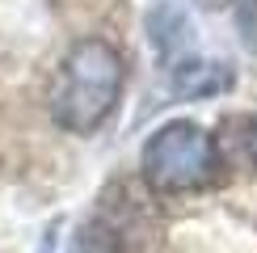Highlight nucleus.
<instances>
[{
	"instance_id": "nucleus-1",
	"label": "nucleus",
	"mask_w": 257,
	"mask_h": 253,
	"mask_svg": "<svg viewBox=\"0 0 257 253\" xmlns=\"http://www.w3.org/2000/svg\"><path fill=\"white\" fill-rule=\"evenodd\" d=\"M126 89L122 51L110 38L89 34L76 38L59 59L55 89H51V118L68 135H93L110 122Z\"/></svg>"
},
{
	"instance_id": "nucleus-2",
	"label": "nucleus",
	"mask_w": 257,
	"mask_h": 253,
	"mask_svg": "<svg viewBox=\"0 0 257 253\" xmlns=\"http://www.w3.org/2000/svg\"><path fill=\"white\" fill-rule=\"evenodd\" d=\"M139 173L152 194H202L228 177V156H223L219 135H211L202 122L173 118L160 122L144 140Z\"/></svg>"
},
{
	"instance_id": "nucleus-3",
	"label": "nucleus",
	"mask_w": 257,
	"mask_h": 253,
	"mask_svg": "<svg viewBox=\"0 0 257 253\" xmlns=\"http://www.w3.org/2000/svg\"><path fill=\"white\" fill-rule=\"evenodd\" d=\"M236 84V68L223 59H202L190 55L169 72V93L177 101H202V97H219Z\"/></svg>"
},
{
	"instance_id": "nucleus-4",
	"label": "nucleus",
	"mask_w": 257,
	"mask_h": 253,
	"mask_svg": "<svg viewBox=\"0 0 257 253\" xmlns=\"http://www.w3.org/2000/svg\"><path fill=\"white\" fill-rule=\"evenodd\" d=\"M223 144L249 169H257V114H232V118H223Z\"/></svg>"
},
{
	"instance_id": "nucleus-5",
	"label": "nucleus",
	"mask_w": 257,
	"mask_h": 253,
	"mask_svg": "<svg viewBox=\"0 0 257 253\" xmlns=\"http://www.w3.org/2000/svg\"><path fill=\"white\" fill-rule=\"evenodd\" d=\"M240 26H244V38H249V47L257 51V0H249V5H244Z\"/></svg>"
},
{
	"instance_id": "nucleus-6",
	"label": "nucleus",
	"mask_w": 257,
	"mask_h": 253,
	"mask_svg": "<svg viewBox=\"0 0 257 253\" xmlns=\"http://www.w3.org/2000/svg\"><path fill=\"white\" fill-rule=\"evenodd\" d=\"M202 9H223V5H232V0H198Z\"/></svg>"
}]
</instances>
